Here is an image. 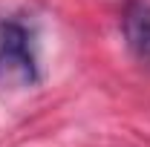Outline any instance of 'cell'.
<instances>
[{
  "label": "cell",
  "mask_w": 150,
  "mask_h": 147,
  "mask_svg": "<svg viewBox=\"0 0 150 147\" xmlns=\"http://www.w3.org/2000/svg\"><path fill=\"white\" fill-rule=\"evenodd\" d=\"M40 81L32 32L18 20L0 23V90H26Z\"/></svg>",
  "instance_id": "1"
},
{
  "label": "cell",
  "mask_w": 150,
  "mask_h": 147,
  "mask_svg": "<svg viewBox=\"0 0 150 147\" xmlns=\"http://www.w3.org/2000/svg\"><path fill=\"white\" fill-rule=\"evenodd\" d=\"M121 35L130 49V55L150 66V3L147 0H130L121 12Z\"/></svg>",
  "instance_id": "2"
}]
</instances>
